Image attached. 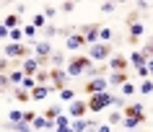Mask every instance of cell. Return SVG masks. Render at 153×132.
<instances>
[{"mask_svg":"<svg viewBox=\"0 0 153 132\" xmlns=\"http://www.w3.org/2000/svg\"><path fill=\"white\" fill-rule=\"evenodd\" d=\"M112 104H114V96L109 91H104V93H94V96L86 101V109H88V111H101V109L112 106Z\"/></svg>","mask_w":153,"mask_h":132,"instance_id":"6da1fadb","label":"cell"},{"mask_svg":"<svg viewBox=\"0 0 153 132\" xmlns=\"http://www.w3.org/2000/svg\"><path fill=\"white\" fill-rule=\"evenodd\" d=\"M49 78H52V83H49V91H62L65 86H68V75H65V70H60V67H55L52 73H49Z\"/></svg>","mask_w":153,"mask_h":132,"instance_id":"7a4b0ae2","label":"cell"},{"mask_svg":"<svg viewBox=\"0 0 153 132\" xmlns=\"http://www.w3.org/2000/svg\"><path fill=\"white\" fill-rule=\"evenodd\" d=\"M106 88H109V83H106V78H91L86 86H83V91L88 93V96H94V93H104Z\"/></svg>","mask_w":153,"mask_h":132,"instance_id":"3957f363","label":"cell"},{"mask_svg":"<svg viewBox=\"0 0 153 132\" xmlns=\"http://www.w3.org/2000/svg\"><path fill=\"white\" fill-rule=\"evenodd\" d=\"M109 55H112V44H101V41H99V44L91 47V62H94V60H106Z\"/></svg>","mask_w":153,"mask_h":132,"instance_id":"277c9868","label":"cell"},{"mask_svg":"<svg viewBox=\"0 0 153 132\" xmlns=\"http://www.w3.org/2000/svg\"><path fill=\"white\" fill-rule=\"evenodd\" d=\"M24 55H29V47L26 44H5V57H24Z\"/></svg>","mask_w":153,"mask_h":132,"instance_id":"5b68a950","label":"cell"},{"mask_svg":"<svg viewBox=\"0 0 153 132\" xmlns=\"http://www.w3.org/2000/svg\"><path fill=\"white\" fill-rule=\"evenodd\" d=\"M83 44H99V26H86L83 29Z\"/></svg>","mask_w":153,"mask_h":132,"instance_id":"8992f818","label":"cell"},{"mask_svg":"<svg viewBox=\"0 0 153 132\" xmlns=\"http://www.w3.org/2000/svg\"><path fill=\"white\" fill-rule=\"evenodd\" d=\"M86 111H88L86 109V101H78V99H73L70 106H68V117H83Z\"/></svg>","mask_w":153,"mask_h":132,"instance_id":"52a82bcc","label":"cell"},{"mask_svg":"<svg viewBox=\"0 0 153 132\" xmlns=\"http://www.w3.org/2000/svg\"><path fill=\"white\" fill-rule=\"evenodd\" d=\"M122 117H137L140 122H145V119H148V117H145V106H143V104H130L127 111H125Z\"/></svg>","mask_w":153,"mask_h":132,"instance_id":"ba28073f","label":"cell"},{"mask_svg":"<svg viewBox=\"0 0 153 132\" xmlns=\"http://www.w3.org/2000/svg\"><path fill=\"white\" fill-rule=\"evenodd\" d=\"M36 70H39L36 57H26V60H24V67H21V73H24L26 78H31V75H36Z\"/></svg>","mask_w":153,"mask_h":132,"instance_id":"9c48e42d","label":"cell"},{"mask_svg":"<svg viewBox=\"0 0 153 132\" xmlns=\"http://www.w3.org/2000/svg\"><path fill=\"white\" fill-rule=\"evenodd\" d=\"M65 75H68V78H78V75H83V67H81V62H78V57L68 62V70H65Z\"/></svg>","mask_w":153,"mask_h":132,"instance_id":"30bf717a","label":"cell"},{"mask_svg":"<svg viewBox=\"0 0 153 132\" xmlns=\"http://www.w3.org/2000/svg\"><path fill=\"white\" fill-rule=\"evenodd\" d=\"M125 67H127V60L125 57H112L109 60V70L112 73H125Z\"/></svg>","mask_w":153,"mask_h":132,"instance_id":"8fae6325","label":"cell"},{"mask_svg":"<svg viewBox=\"0 0 153 132\" xmlns=\"http://www.w3.org/2000/svg\"><path fill=\"white\" fill-rule=\"evenodd\" d=\"M65 47H68V49H81V47H83V36H81V34H68Z\"/></svg>","mask_w":153,"mask_h":132,"instance_id":"7c38bea8","label":"cell"},{"mask_svg":"<svg viewBox=\"0 0 153 132\" xmlns=\"http://www.w3.org/2000/svg\"><path fill=\"white\" fill-rule=\"evenodd\" d=\"M143 34H145V29H143V24H140V21H137V24H132V26H130V44H135Z\"/></svg>","mask_w":153,"mask_h":132,"instance_id":"4fadbf2b","label":"cell"},{"mask_svg":"<svg viewBox=\"0 0 153 132\" xmlns=\"http://www.w3.org/2000/svg\"><path fill=\"white\" fill-rule=\"evenodd\" d=\"M29 96H31L34 101H44V99L49 96V86H36V88H34Z\"/></svg>","mask_w":153,"mask_h":132,"instance_id":"5bb4252c","label":"cell"},{"mask_svg":"<svg viewBox=\"0 0 153 132\" xmlns=\"http://www.w3.org/2000/svg\"><path fill=\"white\" fill-rule=\"evenodd\" d=\"M91 122H94V119H75V122H70V130L73 132H86Z\"/></svg>","mask_w":153,"mask_h":132,"instance_id":"9a60e30c","label":"cell"},{"mask_svg":"<svg viewBox=\"0 0 153 132\" xmlns=\"http://www.w3.org/2000/svg\"><path fill=\"white\" fill-rule=\"evenodd\" d=\"M106 83L109 86H122V83H127V73H112L106 78Z\"/></svg>","mask_w":153,"mask_h":132,"instance_id":"2e32d148","label":"cell"},{"mask_svg":"<svg viewBox=\"0 0 153 132\" xmlns=\"http://www.w3.org/2000/svg\"><path fill=\"white\" fill-rule=\"evenodd\" d=\"M112 29L109 26H99V39H101V44H109V39H112Z\"/></svg>","mask_w":153,"mask_h":132,"instance_id":"e0dca14e","label":"cell"},{"mask_svg":"<svg viewBox=\"0 0 153 132\" xmlns=\"http://www.w3.org/2000/svg\"><path fill=\"white\" fill-rule=\"evenodd\" d=\"M122 124H125L130 132H135V127H137V124H143V122H140L137 117H122Z\"/></svg>","mask_w":153,"mask_h":132,"instance_id":"ac0fdd59","label":"cell"},{"mask_svg":"<svg viewBox=\"0 0 153 132\" xmlns=\"http://www.w3.org/2000/svg\"><path fill=\"white\" fill-rule=\"evenodd\" d=\"M13 99L21 101V104H29V99H31V96H29V91H24V88H16V91H13Z\"/></svg>","mask_w":153,"mask_h":132,"instance_id":"d6986e66","label":"cell"},{"mask_svg":"<svg viewBox=\"0 0 153 132\" xmlns=\"http://www.w3.org/2000/svg\"><path fill=\"white\" fill-rule=\"evenodd\" d=\"M130 62H132V67H143L145 62H148V60H145L143 55H140V52H132V57H130Z\"/></svg>","mask_w":153,"mask_h":132,"instance_id":"ffe728a7","label":"cell"},{"mask_svg":"<svg viewBox=\"0 0 153 132\" xmlns=\"http://www.w3.org/2000/svg\"><path fill=\"white\" fill-rule=\"evenodd\" d=\"M8 122H10V124H21V122H24V111H18V109H13V111L8 114Z\"/></svg>","mask_w":153,"mask_h":132,"instance_id":"44dd1931","label":"cell"},{"mask_svg":"<svg viewBox=\"0 0 153 132\" xmlns=\"http://www.w3.org/2000/svg\"><path fill=\"white\" fill-rule=\"evenodd\" d=\"M60 99H62L65 104H70V101L75 99V91H73V88H62V91H60Z\"/></svg>","mask_w":153,"mask_h":132,"instance_id":"7402d4cb","label":"cell"},{"mask_svg":"<svg viewBox=\"0 0 153 132\" xmlns=\"http://www.w3.org/2000/svg\"><path fill=\"white\" fill-rule=\"evenodd\" d=\"M3 26H5L8 31H13V29H18V18H16V16H5V21H3Z\"/></svg>","mask_w":153,"mask_h":132,"instance_id":"603a6c76","label":"cell"},{"mask_svg":"<svg viewBox=\"0 0 153 132\" xmlns=\"http://www.w3.org/2000/svg\"><path fill=\"white\" fill-rule=\"evenodd\" d=\"M31 127H34V130H47V119L36 114V117H34V122H31Z\"/></svg>","mask_w":153,"mask_h":132,"instance_id":"cb8c5ba5","label":"cell"},{"mask_svg":"<svg viewBox=\"0 0 153 132\" xmlns=\"http://www.w3.org/2000/svg\"><path fill=\"white\" fill-rule=\"evenodd\" d=\"M34 80H36V86H47V80H49V73H47V70H39Z\"/></svg>","mask_w":153,"mask_h":132,"instance_id":"d4e9b609","label":"cell"},{"mask_svg":"<svg viewBox=\"0 0 153 132\" xmlns=\"http://www.w3.org/2000/svg\"><path fill=\"white\" fill-rule=\"evenodd\" d=\"M55 127H70V117H68V114L55 117Z\"/></svg>","mask_w":153,"mask_h":132,"instance_id":"484cf974","label":"cell"},{"mask_svg":"<svg viewBox=\"0 0 153 132\" xmlns=\"http://www.w3.org/2000/svg\"><path fill=\"white\" fill-rule=\"evenodd\" d=\"M8 36L13 39V44H21V39H24V31H21V29H13V31H8Z\"/></svg>","mask_w":153,"mask_h":132,"instance_id":"4316f807","label":"cell"},{"mask_svg":"<svg viewBox=\"0 0 153 132\" xmlns=\"http://www.w3.org/2000/svg\"><path fill=\"white\" fill-rule=\"evenodd\" d=\"M60 114H62V109H60V106H49L44 117H49V122H55V117H60Z\"/></svg>","mask_w":153,"mask_h":132,"instance_id":"83f0119b","label":"cell"},{"mask_svg":"<svg viewBox=\"0 0 153 132\" xmlns=\"http://www.w3.org/2000/svg\"><path fill=\"white\" fill-rule=\"evenodd\" d=\"M21 86H24V91L31 93L34 88H36V80H34V78H24V80H21Z\"/></svg>","mask_w":153,"mask_h":132,"instance_id":"f1b7e54d","label":"cell"},{"mask_svg":"<svg viewBox=\"0 0 153 132\" xmlns=\"http://www.w3.org/2000/svg\"><path fill=\"white\" fill-rule=\"evenodd\" d=\"M52 65H55V67L65 65V55H60V52H52Z\"/></svg>","mask_w":153,"mask_h":132,"instance_id":"f546056e","label":"cell"},{"mask_svg":"<svg viewBox=\"0 0 153 132\" xmlns=\"http://www.w3.org/2000/svg\"><path fill=\"white\" fill-rule=\"evenodd\" d=\"M24 78H26V75L21 73V70H13V73L8 75V80H10V83H21V80H24Z\"/></svg>","mask_w":153,"mask_h":132,"instance_id":"4dcf8cb0","label":"cell"},{"mask_svg":"<svg viewBox=\"0 0 153 132\" xmlns=\"http://www.w3.org/2000/svg\"><path fill=\"white\" fill-rule=\"evenodd\" d=\"M122 93H125V96H132V93H135V86H132V83H122Z\"/></svg>","mask_w":153,"mask_h":132,"instance_id":"1f68e13d","label":"cell"},{"mask_svg":"<svg viewBox=\"0 0 153 132\" xmlns=\"http://www.w3.org/2000/svg\"><path fill=\"white\" fill-rule=\"evenodd\" d=\"M44 21H47V18L42 16V13H36V16H34V21H31V26H34V29H39V26H44Z\"/></svg>","mask_w":153,"mask_h":132,"instance_id":"d6a6232c","label":"cell"},{"mask_svg":"<svg viewBox=\"0 0 153 132\" xmlns=\"http://www.w3.org/2000/svg\"><path fill=\"white\" fill-rule=\"evenodd\" d=\"M122 122V111H112V117H109V127L112 124H120Z\"/></svg>","mask_w":153,"mask_h":132,"instance_id":"836d02e7","label":"cell"},{"mask_svg":"<svg viewBox=\"0 0 153 132\" xmlns=\"http://www.w3.org/2000/svg\"><path fill=\"white\" fill-rule=\"evenodd\" d=\"M34 117H36V114H34L31 109H29V111H24V122H21V124H26V127H29V124L34 122Z\"/></svg>","mask_w":153,"mask_h":132,"instance_id":"e575fe53","label":"cell"},{"mask_svg":"<svg viewBox=\"0 0 153 132\" xmlns=\"http://www.w3.org/2000/svg\"><path fill=\"white\" fill-rule=\"evenodd\" d=\"M117 3H101V13H114Z\"/></svg>","mask_w":153,"mask_h":132,"instance_id":"d590c367","label":"cell"},{"mask_svg":"<svg viewBox=\"0 0 153 132\" xmlns=\"http://www.w3.org/2000/svg\"><path fill=\"white\" fill-rule=\"evenodd\" d=\"M151 91H153V83H151V80H143V86H140V93H145V96H148Z\"/></svg>","mask_w":153,"mask_h":132,"instance_id":"8d00e7d4","label":"cell"},{"mask_svg":"<svg viewBox=\"0 0 153 132\" xmlns=\"http://www.w3.org/2000/svg\"><path fill=\"white\" fill-rule=\"evenodd\" d=\"M55 13H57V8H55V5H47L42 16H44V18H52V16H55Z\"/></svg>","mask_w":153,"mask_h":132,"instance_id":"74e56055","label":"cell"},{"mask_svg":"<svg viewBox=\"0 0 153 132\" xmlns=\"http://www.w3.org/2000/svg\"><path fill=\"white\" fill-rule=\"evenodd\" d=\"M73 10H75V3H70V0L62 3V13H73Z\"/></svg>","mask_w":153,"mask_h":132,"instance_id":"f35d334b","label":"cell"},{"mask_svg":"<svg viewBox=\"0 0 153 132\" xmlns=\"http://www.w3.org/2000/svg\"><path fill=\"white\" fill-rule=\"evenodd\" d=\"M8 86H10L8 75H0V91H3V88H8Z\"/></svg>","mask_w":153,"mask_h":132,"instance_id":"ab89813d","label":"cell"},{"mask_svg":"<svg viewBox=\"0 0 153 132\" xmlns=\"http://www.w3.org/2000/svg\"><path fill=\"white\" fill-rule=\"evenodd\" d=\"M24 34L29 36V39H34V34H36V29H34V26H26V29H24Z\"/></svg>","mask_w":153,"mask_h":132,"instance_id":"60d3db41","label":"cell"},{"mask_svg":"<svg viewBox=\"0 0 153 132\" xmlns=\"http://www.w3.org/2000/svg\"><path fill=\"white\" fill-rule=\"evenodd\" d=\"M137 70V75H140V78H148V65H143V67H135Z\"/></svg>","mask_w":153,"mask_h":132,"instance_id":"b9f144b4","label":"cell"},{"mask_svg":"<svg viewBox=\"0 0 153 132\" xmlns=\"http://www.w3.org/2000/svg\"><path fill=\"white\" fill-rule=\"evenodd\" d=\"M127 24H130V26H132V24H137V13H135V10H132V13L127 16Z\"/></svg>","mask_w":153,"mask_h":132,"instance_id":"7bdbcfd3","label":"cell"},{"mask_svg":"<svg viewBox=\"0 0 153 132\" xmlns=\"http://www.w3.org/2000/svg\"><path fill=\"white\" fill-rule=\"evenodd\" d=\"M5 67H8V57H0V73H3Z\"/></svg>","mask_w":153,"mask_h":132,"instance_id":"ee69618b","label":"cell"},{"mask_svg":"<svg viewBox=\"0 0 153 132\" xmlns=\"http://www.w3.org/2000/svg\"><path fill=\"white\" fill-rule=\"evenodd\" d=\"M137 8H140V10H148V8H151V3H145V0H140V3H137Z\"/></svg>","mask_w":153,"mask_h":132,"instance_id":"f6af8a7d","label":"cell"},{"mask_svg":"<svg viewBox=\"0 0 153 132\" xmlns=\"http://www.w3.org/2000/svg\"><path fill=\"white\" fill-rule=\"evenodd\" d=\"M96 132H112V127L109 124H101V127H96Z\"/></svg>","mask_w":153,"mask_h":132,"instance_id":"bcb514c9","label":"cell"},{"mask_svg":"<svg viewBox=\"0 0 153 132\" xmlns=\"http://www.w3.org/2000/svg\"><path fill=\"white\" fill-rule=\"evenodd\" d=\"M0 36H3V39H8V29H5L3 24H0Z\"/></svg>","mask_w":153,"mask_h":132,"instance_id":"7dc6e473","label":"cell"},{"mask_svg":"<svg viewBox=\"0 0 153 132\" xmlns=\"http://www.w3.org/2000/svg\"><path fill=\"white\" fill-rule=\"evenodd\" d=\"M55 132H73L70 127H55Z\"/></svg>","mask_w":153,"mask_h":132,"instance_id":"c3c4849f","label":"cell"},{"mask_svg":"<svg viewBox=\"0 0 153 132\" xmlns=\"http://www.w3.org/2000/svg\"><path fill=\"white\" fill-rule=\"evenodd\" d=\"M86 132H96V122H91V124H88V130H86Z\"/></svg>","mask_w":153,"mask_h":132,"instance_id":"681fc988","label":"cell"}]
</instances>
